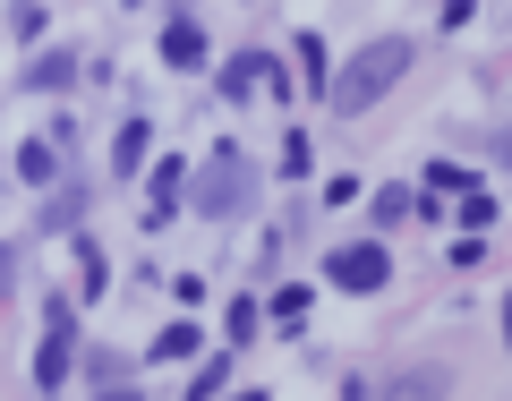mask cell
<instances>
[{"mask_svg":"<svg viewBox=\"0 0 512 401\" xmlns=\"http://www.w3.org/2000/svg\"><path fill=\"white\" fill-rule=\"evenodd\" d=\"M282 171H291V180H308V137H299V128L282 137Z\"/></svg>","mask_w":512,"mask_h":401,"instance_id":"cell-19","label":"cell"},{"mask_svg":"<svg viewBox=\"0 0 512 401\" xmlns=\"http://www.w3.org/2000/svg\"><path fill=\"white\" fill-rule=\"evenodd\" d=\"M461 222H470V231H487V222H495V197H487V188H461Z\"/></svg>","mask_w":512,"mask_h":401,"instance_id":"cell-15","label":"cell"},{"mask_svg":"<svg viewBox=\"0 0 512 401\" xmlns=\"http://www.w3.org/2000/svg\"><path fill=\"white\" fill-rule=\"evenodd\" d=\"M77 69H86L77 52H43L35 69H26V86H35V94H60V86H77Z\"/></svg>","mask_w":512,"mask_h":401,"instance_id":"cell-7","label":"cell"},{"mask_svg":"<svg viewBox=\"0 0 512 401\" xmlns=\"http://www.w3.org/2000/svg\"><path fill=\"white\" fill-rule=\"evenodd\" d=\"M180 180H188L180 163H154V180H146V231H154V222H171V214H180Z\"/></svg>","mask_w":512,"mask_h":401,"instance_id":"cell-6","label":"cell"},{"mask_svg":"<svg viewBox=\"0 0 512 401\" xmlns=\"http://www.w3.org/2000/svg\"><path fill=\"white\" fill-rule=\"evenodd\" d=\"M0 274H9V248H0Z\"/></svg>","mask_w":512,"mask_h":401,"instance_id":"cell-23","label":"cell"},{"mask_svg":"<svg viewBox=\"0 0 512 401\" xmlns=\"http://www.w3.org/2000/svg\"><path fill=\"white\" fill-rule=\"evenodd\" d=\"M248 205H256V171H248V154H239V146H222L214 163L197 171V214L231 222V214H248Z\"/></svg>","mask_w":512,"mask_h":401,"instance_id":"cell-2","label":"cell"},{"mask_svg":"<svg viewBox=\"0 0 512 401\" xmlns=\"http://www.w3.org/2000/svg\"><path fill=\"white\" fill-rule=\"evenodd\" d=\"M77 282H86V299L103 291V248H94V239H86V248H77Z\"/></svg>","mask_w":512,"mask_h":401,"instance_id":"cell-16","label":"cell"},{"mask_svg":"<svg viewBox=\"0 0 512 401\" xmlns=\"http://www.w3.org/2000/svg\"><path fill=\"white\" fill-rule=\"evenodd\" d=\"M419 214V197H410V188H376V222L384 231H393V222H410Z\"/></svg>","mask_w":512,"mask_h":401,"instance_id":"cell-12","label":"cell"},{"mask_svg":"<svg viewBox=\"0 0 512 401\" xmlns=\"http://www.w3.org/2000/svg\"><path fill=\"white\" fill-rule=\"evenodd\" d=\"M504 350H512V299H504Z\"/></svg>","mask_w":512,"mask_h":401,"instance_id":"cell-21","label":"cell"},{"mask_svg":"<svg viewBox=\"0 0 512 401\" xmlns=\"http://www.w3.org/2000/svg\"><path fill=\"white\" fill-rule=\"evenodd\" d=\"M43 325H52V342H43V359H35V384H43V393H60L69 367H77V308H69V299H52Z\"/></svg>","mask_w":512,"mask_h":401,"instance_id":"cell-3","label":"cell"},{"mask_svg":"<svg viewBox=\"0 0 512 401\" xmlns=\"http://www.w3.org/2000/svg\"><path fill=\"white\" fill-rule=\"evenodd\" d=\"M222 94H231V103H248V94H291V77L265 52H239V60H222Z\"/></svg>","mask_w":512,"mask_h":401,"instance_id":"cell-5","label":"cell"},{"mask_svg":"<svg viewBox=\"0 0 512 401\" xmlns=\"http://www.w3.org/2000/svg\"><path fill=\"white\" fill-rule=\"evenodd\" d=\"M333 282H342V291H384V282H393V265H384V248L376 239H350V248H333V265H325Z\"/></svg>","mask_w":512,"mask_h":401,"instance_id":"cell-4","label":"cell"},{"mask_svg":"<svg viewBox=\"0 0 512 401\" xmlns=\"http://www.w3.org/2000/svg\"><path fill=\"white\" fill-rule=\"evenodd\" d=\"M103 401H137V393H128V384H103Z\"/></svg>","mask_w":512,"mask_h":401,"instance_id":"cell-20","label":"cell"},{"mask_svg":"<svg viewBox=\"0 0 512 401\" xmlns=\"http://www.w3.org/2000/svg\"><path fill=\"white\" fill-rule=\"evenodd\" d=\"M384 401H444V376H436V367H410V376L393 384Z\"/></svg>","mask_w":512,"mask_h":401,"instance_id":"cell-11","label":"cell"},{"mask_svg":"<svg viewBox=\"0 0 512 401\" xmlns=\"http://www.w3.org/2000/svg\"><path fill=\"white\" fill-rule=\"evenodd\" d=\"M163 60H171V69H197V60H205V35H197V26H171V35H163Z\"/></svg>","mask_w":512,"mask_h":401,"instance_id":"cell-10","label":"cell"},{"mask_svg":"<svg viewBox=\"0 0 512 401\" xmlns=\"http://www.w3.org/2000/svg\"><path fill=\"white\" fill-rule=\"evenodd\" d=\"M410 60H419V52H410L402 35H384V43H367V52L350 60V69H333V77H325V103L342 111V120H359L367 103H384V94L402 86V69H410Z\"/></svg>","mask_w":512,"mask_h":401,"instance_id":"cell-1","label":"cell"},{"mask_svg":"<svg viewBox=\"0 0 512 401\" xmlns=\"http://www.w3.org/2000/svg\"><path fill=\"white\" fill-rule=\"evenodd\" d=\"M231 401H265V393H231Z\"/></svg>","mask_w":512,"mask_h":401,"instance_id":"cell-22","label":"cell"},{"mask_svg":"<svg viewBox=\"0 0 512 401\" xmlns=\"http://www.w3.org/2000/svg\"><path fill=\"white\" fill-rule=\"evenodd\" d=\"M197 350H205V333L188 325V316H180V325H163V333H154V359H197Z\"/></svg>","mask_w":512,"mask_h":401,"instance_id":"cell-9","label":"cell"},{"mask_svg":"<svg viewBox=\"0 0 512 401\" xmlns=\"http://www.w3.org/2000/svg\"><path fill=\"white\" fill-rule=\"evenodd\" d=\"M222 333H231V342H248V333H256V299H231V316H222Z\"/></svg>","mask_w":512,"mask_h":401,"instance_id":"cell-17","label":"cell"},{"mask_svg":"<svg viewBox=\"0 0 512 401\" xmlns=\"http://www.w3.org/2000/svg\"><path fill=\"white\" fill-rule=\"evenodd\" d=\"M214 393H222V359H205L197 376H188V401H214Z\"/></svg>","mask_w":512,"mask_h":401,"instance_id":"cell-18","label":"cell"},{"mask_svg":"<svg viewBox=\"0 0 512 401\" xmlns=\"http://www.w3.org/2000/svg\"><path fill=\"white\" fill-rule=\"evenodd\" d=\"M146 146H154V128H146V120H128V128H120V146H111V171H146Z\"/></svg>","mask_w":512,"mask_h":401,"instance_id":"cell-8","label":"cell"},{"mask_svg":"<svg viewBox=\"0 0 512 401\" xmlns=\"http://www.w3.org/2000/svg\"><path fill=\"white\" fill-rule=\"evenodd\" d=\"M299 69H308V86L325 94V77H333V69H325V43H316V35H299Z\"/></svg>","mask_w":512,"mask_h":401,"instance_id":"cell-14","label":"cell"},{"mask_svg":"<svg viewBox=\"0 0 512 401\" xmlns=\"http://www.w3.org/2000/svg\"><path fill=\"white\" fill-rule=\"evenodd\" d=\"M60 171V146H18V180H52Z\"/></svg>","mask_w":512,"mask_h":401,"instance_id":"cell-13","label":"cell"}]
</instances>
